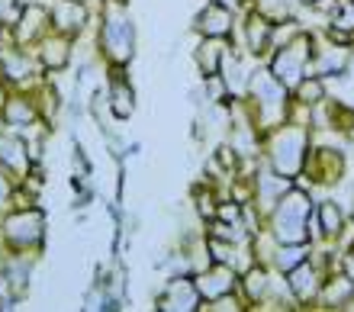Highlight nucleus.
<instances>
[{
    "instance_id": "nucleus-1",
    "label": "nucleus",
    "mask_w": 354,
    "mask_h": 312,
    "mask_svg": "<svg viewBox=\"0 0 354 312\" xmlns=\"http://www.w3.org/2000/svg\"><path fill=\"white\" fill-rule=\"evenodd\" d=\"M306 216V200L303 196H290V200H283V210H280L277 216V226H280V235L283 239H299V219Z\"/></svg>"
},
{
    "instance_id": "nucleus-2",
    "label": "nucleus",
    "mask_w": 354,
    "mask_h": 312,
    "mask_svg": "<svg viewBox=\"0 0 354 312\" xmlns=\"http://www.w3.org/2000/svg\"><path fill=\"white\" fill-rule=\"evenodd\" d=\"M313 286H316V284H313V277H309V270H306V267L293 274V290H297V293H303V296H306L309 290H313Z\"/></svg>"
},
{
    "instance_id": "nucleus-3",
    "label": "nucleus",
    "mask_w": 354,
    "mask_h": 312,
    "mask_svg": "<svg viewBox=\"0 0 354 312\" xmlns=\"http://www.w3.org/2000/svg\"><path fill=\"white\" fill-rule=\"evenodd\" d=\"M322 219H326V232H335L338 226H342V216H338V210L332 206V203L322 206Z\"/></svg>"
}]
</instances>
